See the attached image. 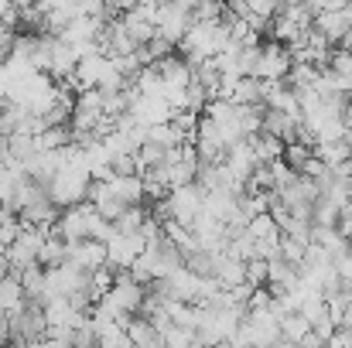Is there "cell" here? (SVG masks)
Listing matches in <instances>:
<instances>
[{
	"label": "cell",
	"instance_id": "cell-1",
	"mask_svg": "<svg viewBox=\"0 0 352 348\" xmlns=\"http://www.w3.org/2000/svg\"><path fill=\"white\" fill-rule=\"evenodd\" d=\"M55 232H58L69 246H72V242H89V239L107 242V239L113 235V226H110L93 205H76V209H69V212L58 219Z\"/></svg>",
	"mask_w": 352,
	"mask_h": 348
},
{
	"label": "cell",
	"instance_id": "cell-2",
	"mask_svg": "<svg viewBox=\"0 0 352 348\" xmlns=\"http://www.w3.org/2000/svg\"><path fill=\"white\" fill-rule=\"evenodd\" d=\"M89 188H93V174L86 167H62L52 185H48V198L55 209H76V205H86L89 198Z\"/></svg>",
	"mask_w": 352,
	"mask_h": 348
},
{
	"label": "cell",
	"instance_id": "cell-3",
	"mask_svg": "<svg viewBox=\"0 0 352 348\" xmlns=\"http://www.w3.org/2000/svg\"><path fill=\"white\" fill-rule=\"evenodd\" d=\"M192 10H195V3H161L157 7V21H154V31H157L154 38L168 41L171 48L182 45L188 27H192Z\"/></svg>",
	"mask_w": 352,
	"mask_h": 348
},
{
	"label": "cell",
	"instance_id": "cell-4",
	"mask_svg": "<svg viewBox=\"0 0 352 348\" xmlns=\"http://www.w3.org/2000/svg\"><path fill=\"white\" fill-rule=\"evenodd\" d=\"M206 188L195 181V185H182V188H171V195L164 198V209H168V216L175 219V222H182V226H195V219L202 216V205H206Z\"/></svg>",
	"mask_w": 352,
	"mask_h": 348
},
{
	"label": "cell",
	"instance_id": "cell-5",
	"mask_svg": "<svg viewBox=\"0 0 352 348\" xmlns=\"http://www.w3.org/2000/svg\"><path fill=\"white\" fill-rule=\"evenodd\" d=\"M100 304L113 308V311L123 314V318H137V314L144 311V304H147V287L137 283L130 273H120L117 283H113V290H110Z\"/></svg>",
	"mask_w": 352,
	"mask_h": 348
},
{
	"label": "cell",
	"instance_id": "cell-6",
	"mask_svg": "<svg viewBox=\"0 0 352 348\" xmlns=\"http://www.w3.org/2000/svg\"><path fill=\"white\" fill-rule=\"evenodd\" d=\"M291 69H294V62H291V51L284 45H277V41L260 45V62H256L253 79H260V82H287Z\"/></svg>",
	"mask_w": 352,
	"mask_h": 348
},
{
	"label": "cell",
	"instance_id": "cell-7",
	"mask_svg": "<svg viewBox=\"0 0 352 348\" xmlns=\"http://www.w3.org/2000/svg\"><path fill=\"white\" fill-rule=\"evenodd\" d=\"M144 239L140 232L137 235H123V232L113 229V235L107 239V263L117 266V270H133V263L144 256Z\"/></svg>",
	"mask_w": 352,
	"mask_h": 348
},
{
	"label": "cell",
	"instance_id": "cell-8",
	"mask_svg": "<svg viewBox=\"0 0 352 348\" xmlns=\"http://www.w3.org/2000/svg\"><path fill=\"white\" fill-rule=\"evenodd\" d=\"M45 332H48V321H45L41 304H28L21 314H14V318H10V338H17L21 345L45 338Z\"/></svg>",
	"mask_w": 352,
	"mask_h": 348
},
{
	"label": "cell",
	"instance_id": "cell-9",
	"mask_svg": "<svg viewBox=\"0 0 352 348\" xmlns=\"http://www.w3.org/2000/svg\"><path fill=\"white\" fill-rule=\"evenodd\" d=\"M65 263L76 266L79 273H96V270L110 266V263H107V242H96V239H89V242H72Z\"/></svg>",
	"mask_w": 352,
	"mask_h": 348
},
{
	"label": "cell",
	"instance_id": "cell-10",
	"mask_svg": "<svg viewBox=\"0 0 352 348\" xmlns=\"http://www.w3.org/2000/svg\"><path fill=\"white\" fill-rule=\"evenodd\" d=\"M107 69H110V55H103V51L86 55V58H79L72 82L79 86V93H93V89H100V82H103Z\"/></svg>",
	"mask_w": 352,
	"mask_h": 348
},
{
	"label": "cell",
	"instance_id": "cell-11",
	"mask_svg": "<svg viewBox=\"0 0 352 348\" xmlns=\"http://www.w3.org/2000/svg\"><path fill=\"white\" fill-rule=\"evenodd\" d=\"M223 164L233 171V178L239 181V185H250L253 171H256V167H263V164L256 161V154H253V143H250V140H239V143H233Z\"/></svg>",
	"mask_w": 352,
	"mask_h": 348
},
{
	"label": "cell",
	"instance_id": "cell-12",
	"mask_svg": "<svg viewBox=\"0 0 352 348\" xmlns=\"http://www.w3.org/2000/svg\"><path fill=\"white\" fill-rule=\"evenodd\" d=\"M212 277L223 290H239L246 283V263L233 259L230 253H219L216 256V266H212Z\"/></svg>",
	"mask_w": 352,
	"mask_h": 348
},
{
	"label": "cell",
	"instance_id": "cell-13",
	"mask_svg": "<svg viewBox=\"0 0 352 348\" xmlns=\"http://www.w3.org/2000/svg\"><path fill=\"white\" fill-rule=\"evenodd\" d=\"M24 308H28V294H24L21 280H17L14 273L0 277V314H3V318H14V314H21Z\"/></svg>",
	"mask_w": 352,
	"mask_h": 348
},
{
	"label": "cell",
	"instance_id": "cell-14",
	"mask_svg": "<svg viewBox=\"0 0 352 348\" xmlns=\"http://www.w3.org/2000/svg\"><path fill=\"white\" fill-rule=\"evenodd\" d=\"M126 335H130V345L133 348H164V335L144 314H137V318L126 321Z\"/></svg>",
	"mask_w": 352,
	"mask_h": 348
},
{
	"label": "cell",
	"instance_id": "cell-15",
	"mask_svg": "<svg viewBox=\"0 0 352 348\" xmlns=\"http://www.w3.org/2000/svg\"><path fill=\"white\" fill-rule=\"evenodd\" d=\"M315 157L325 167H342L346 161H352V133L342 137V140H332V143H318L315 147Z\"/></svg>",
	"mask_w": 352,
	"mask_h": 348
},
{
	"label": "cell",
	"instance_id": "cell-16",
	"mask_svg": "<svg viewBox=\"0 0 352 348\" xmlns=\"http://www.w3.org/2000/svg\"><path fill=\"white\" fill-rule=\"evenodd\" d=\"M65 259H69V242L52 229L48 232V239H45V246H41L38 263H41L45 270H55V266H65Z\"/></svg>",
	"mask_w": 352,
	"mask_h": 348
},
{
	"label": "cell",
	"instance_id": "cell-17",
	"mask_svg": "<svg viewBox=\"0 0 352 348\" xmlns=\"http://www.w3.org/2000/svg\"><path fill=\"white\" fill-rule=\"evenodd\" d=\"M250 143H253V154H256V161H260V164L284 161V150H287V143H284V140H277V137H270V133H256Z\"/></svg>",
	"mask_w": 352,
	"mask_h": 348
},
{
	"label": "cell",
	"instance_id": "cell-18",
	"mask_svg": "<svg viewBox=\"0 0 352 348\" xmlns=\"http://www.w3.org/2000/svg\"><path fill=\"white\" fill-rule=\"evenodd\" d=\"M230 103H236V106H263V82L260 79H239L233 86Z\"/></svg>",
	"mask_w": 352,
	"mask_h": 348
},
{
	"label": "cell",
	"instance_id": "cell-19",
	"mask_svg": "<svg viewBox=\"0 0 352 348\" xmlns=\"http://www.w3.org/2000/svg\"><path fill=\"white\" fill-rule=\"evenodd\" d=\"M246 235H250L253 242H270V239H280V226H277V219H274L270 212H263V216L250 219Z\"/></svg>",
	"mask_w": 352,
	"mask_h": 348
},
{
	"label": "cell",
	"instance_id": "cell-20",
	"mask_svg": "<svg viewBox=\"0 0 352 348\" xmlns=\"http://www.w3.org/2000/svg\"><path fill=\"white\" fill-rule=\"evenodd\" d=\"M14 277L21 280V287H24L28 301L34 297V304H38V297H41V290H45V266H41V263H34V266H28V270H21V273H14Z\"/></svg>",
	"mask_w": 352,
	"mask_h": 348
},
{
	"label": "cell",
	"instance_id": "cell-21",
	"mask_svg": "<svg viewBox=\"0 0 352 348\" xmlns=\"http://www.w3.org/2000/svg\"><path fill=\"white\" fill-rule=\"evenodd\" d=\"M315 157V147H308V143H287V150H284V164L294 171V174H301L305 167H308V161Z\"/></svg>",
	"mask_w": 352,
	"mask_h": 348
},
{
	"label": "cell",
	"instance_id": "cell-22",
	"mask_svg": "<svg viewBox=\"0 0 352 348\" xmlns=\"http://www.w3.org/2000/svg\"><path fill=\"white\" fill-rule=\"evenodd\" d=\"M69 140H72V130H65V126H52V130H45V133L38 137V147H41V150H52V154H58V150L72 147Z\"/></svg>",
	"mask_w": 352,
	"mask_h": 348
},
{
	"label": "cell",
	"instance_id": "cell-23",
	"mask_svg": "<svg viewBox=\"0 0 352 348\" xmlns=\"http://www.w3.org/2000/svg\"><path fill=\"white\" fill-rule=\"evenodd\" d=\"M308 332H311V325H308L301 314H287V318L280 321V335H284V342H287V345H298Z\"/></svg>",
	"mask_w": 352,
	"mask_h": 348
},
{
	"label": "cell",
	"instance_id": "cell-24",
	"mask_svg": "<svg viewBox=\"0 0 352 348\" xmlns=\"http://www.w3.org/2000/svg\"><path fill=\"white\" fill-rule=\"evenodd\" d=\"M329 69H332V72H336V76H339V79H342V82L352 89V51H346V48H336V51H332Z\"/></svg>",
	"mask_w": 352,
	"mask_h": 348
},
{
	"label": "cell",
	"instance_id": "cell-25",
	"mask_svg": "<svg viewBox=\"0 0 352 348\" xmlns=\"http://www.w3.org/2000/svg\"><path fill=\"white\" fill-rule=\"evenodd\" d=\"M96 338H100V345L96 348H133L130 345V335H126V328H103V332H96Z\"/></svg>",
	"mask_w": 352,
	"mask_h": 348
},
{
	"label": "cell",
	"instance_id": "cell-26",
	"mask_svg": "<svg viewBox=\"0 0 352 348\" xmlns=\"http://www.w3.org/2000/svg\"><path fill=\"white\" fill-rule=\"evenodd\" d=\"M246 283H250L253 290H260V287L267 283V263H263V259L246 263Z\"/></svg>",
	"mask_w": 352,
	"mask_h": 348
},
{
	"label": "cell",
	"instance_id": "cell-27",
	"mask_svg": "<svg viewBox=\"0 0 352 348\" xmlns=\"http://www.w3.org/2000/svg\"><path fill=\"white\" fill-rule=\"evenodd\" d=\"M329 348H352V332H349V328H339V332L332 335Z\"/></svg>",
	"mask_w": 352,
	"mask_h": 348
},
{
	"label": "cell",
	"instance_id": "cell-28",
	"mask_svg": "<svg viewBox=\"0 0 352 348\" xmlns=\"http://www.w3.org/2000/svg\"><path fill=\"white\" fill-rule=\"evenodd\" d=\"M339 232L352 242V205H346V209H342V216H339Z\"/></svg>",
	"mask_w": 352,
	"mask_h": 348
},
{
	"label": "cell",
	"instance_id": "cell-29",
	"mask_svg": "<svg viewBox=\"0 0 352 348\" xmlns=\"http://www.w3.org/2000/svg\"><path fill=\"white\" fill-rule=\"evenodd\" d=\"M346 126H349V133H352V103H349V110H346Z\"/></svg>",
	"mask_w": 352,
	"mask_h": 348
},
{
	"label": "cell",
	"instance_id": "cell-30",
	"mask_svg": "<svg viewBox=\"0 0 352 348\" xmlns=\"http://www.w3.org/2000/svg\"><path fill=\"white\" fill-rule=\"evenodd\" d=\"M7 338H10V335H3V332H0V348H7Z\"/></svg>",
	"mask_w": 352,
	"mask_h": 348
},
{
	"label": "cell",
	"instance_id": "cell-31",
	"mask_svg": "<svg viewBox=\"0 0 352 348\" xmlns=\"http://www.w3.org/2000/svg\"><path fill=\"white\" fill-rule=\"evenodd\" d=\"M223 348H233V345H223Z\"/></svg>",
	"mask_w": 352,
	"mask_h": 348
}]
</instances>
